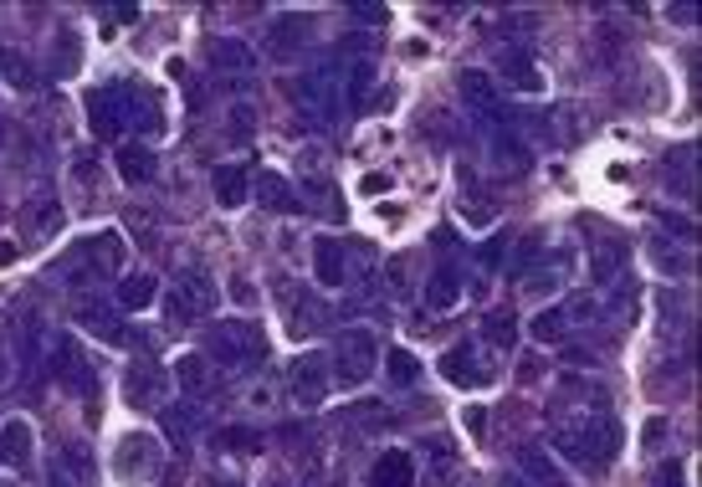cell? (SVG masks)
I'll use <instances>...</instances> for the list:
<instances>
[{
    "mask_svg": "<svg viewBox=\"0 0 702 487\" xmlns=\"http://www.w3.org/2000/svg\"><path fill=\"white\" fill-rule=\"evenodd\" d=\"M73 318L82 323V329H93V334H103L108 344H123V329H119V318L108 313L97 298H77L73 303Z\"/></svg>",
    "mask_w": 702,
    "mask_h": 487,
    "instance_id": "6",
    "label": "cell"
},
{
    "mask_svg": "<svg viewBox=\"0 0 702 487\" xmlns=\"http://www.w3.org/2000/svg\"><path fill=\"white\" fill-rule=\"evenodd\" d=\"M119 174L128 180V185H144L149 174H154V154H149L144 144H123V154H119Z\"/></svg>",
    "mask_w": 702,
    "mask_h": 487,
    "instance_id": "12",
    "label": "cell"
},
{
    "mask_svg": "<svg viewBox=\"0 0 702 487\" xmlns=\"http://www.w3.org/2000/svg\"><path fill=\"white\" fill-rule=\"evenodd\" d=\"M641 437H646V446H661V441H667V421H661V415L646 421V431H641Z\"/></svg>",
    "mask_w": 702,
    "mask_h": 487,
    "instance_id": "29",
    "label": "cell"
},
{
    "mask_svg": "<svg viewBox=\"0 0 702 487\" xmlns=\"http://www.w3.org/2000/svg\"><path fill=\"white\" fill-rule=\"evenodd\" d=\"M369 487H415V462L411 452H385L369 467Z\"/></svg>",
    "mask_w": 702,
    "mask_h": 487,
    "instance_id": "5",
    "label": "cell"
},
{
    "mask_svg": "<svg viewBox=\"0 0 702 487\" xmlns=\"http://www.w3.org/2000/svg\"><path fill=\"white\" fill-rule=\"evenodd\" d=\"M461 93H467V103H477L482 113H492V119H498V93H492V82H487L482 73H467V77H461Z\"/></svg>",
    "mask_w": 702,
    "mask_h": 487,
    "instance_id": "15",
    "label": "cell"
},
{
    "mask_svg": "<svg viewBox=\"0 0 702 487\" xmlns=\"http://www.w3.org/2000/svg\"><path fill=\"white\" fill-rule=\"evenodd\" d=\"M205 487H236V483H205Z\"/></svg>",
    "mask_w": 702,
    "mask_h": 487,
    "instance_id": "32",
    "label": "cell"
},
{
    "mask_svg": "<svg viewBox=\"0 0 702 487\" xmlns=\"http://www.w3.org/2000/svg\"><path fill=\"white\" fill-rule=\"evenodd\" d=\"M385 190H390V174H380V170L359 180V195H385Z\"/></svg>",
    "mask_w": 702,
    "mask_h": 487,
    "instance_id": "28",
    "label": "cell"
},
{
    "mask_svg": "<svg viewBox=\"0 0 702 487\" xmlns=\"http://www.w3.org/2000/svg\"><path fill=\"white\" fill-rule=\"evenodd\" d=\"M621 267H626V246H615V242L600 246V251L590 257V277H595V282H610Z\"/></svg>",
    "mask_w": 702,
    "mask_h": 487,
    "instance_id": "13",
    "label": "cell"
},
{
    "mask_svg": "<svg viewBox=\"0 0 702 487\" xmlns=\"http://www.w3.org/2000/svg\"><path fill=\"white\" fill-rule=\"evenodd\" d=\"M441 375H446L451 385H461V390H482L487 380H492V369L477 365L472 344H457V349H446V354H441Z\"/></svg>",
    "mask_w": 702,
    "mask_h": 487,
    "instance_id": "3",
    "label": "cell"
},
{
    "mask_svg": "<svg viewBox=\"0 0 702 487\" xmlns=\"http://www.w3.org/2000/svg\"><path fill=\"white\" fill-rule=\"evenodd\" d=\"M11 380V365H5V344H0V385Z\"/></svg>",
    "mask_w": 702,
    "mask_h": 487,
    "instance_id": "31",
    "label": "cell"
},
{
    "mask_svg": "<svg viewBox=\"0 0 702 487\" xmlns=\"http://www.w3.org/2000/svg\"><path fill=\"white\" fill-rule=\"evenodd\" d=\"M174 380H180V390H190V395H211L216 390V369H211V359H200V354H180L174 359Z\"/></svg>",
    "mask_w": 702,
    "mask_h": 487,
    "instance_id": "7",
    "label": "cell"
},
{
    "mask_svg": "<svg viewBox=\"0 0 702 487\" xmlns=\"http://www.w3.org/2000/svg\"><path fill=\"white\" fill-rule=\"evenodd\" d=\"M461 421H467L472 441H482V437H487V406H467V415H461Z\"/></svg>",
    "mask_w": 702,
    "mask_h": 487,
    "instance_id": "27",
    "label": "cell"
},
{
    "mask_svg": "<svg viewBox=\"0 0 702 487\" xmlns=\"http://www.w3.org/2000/svg\"><path fill=\"white\" fill-rule=\"evenodd\" d=\"M374 369H380V344H374V334L349 329L339 339V380L343 385H364Z\"/></svg>",
    "mask_w": 702,
    "mask_h": 487,
    "instance_id": "1",
    "label": "cell"
},
{
    "mask_svg": "<svg viewBox=\"0 0 702 487\" xmlns=\"http://www.w3.org/2000/svg\"><path fill=\"white\" fill-rule=\"evenodd\" d=\"M119 303L123 308H149L154 303V277H128L119 288Z\"/></svg>",
    "mask_w": 702,
    "mask_h": 487,
    "instance_id": "19",
    "label": "cell"
},
{
    "mask_svg": "<svg viewBox=\"0 0 702 487\" xmlns=\"http://www.w3.org/2000/svg\"><path fill=\"white\" fill-rule=\"evenodd\" d=\"M385 369H390V380H395V385H415V380H420V365H415L411 349H390Z\"/></svg>",
    "mask_w": 702,
    "mask_h": 487,
    "instance_id": "17",
    "label": "cell"
},
{
    "mask_svg": "<svg viewBox=\"0 0 702 487\" xmlns=\"http://www.w3.org/2000/svg\"><path fill=\"white\" fill-rule=\"evenodd\" d=\"M159 390H165V380H159V369L154 365H134L128 369V400L134 406H159Z\"/></svg>",
    "mask_w": 702,
    "mask_h": 487,
    "instance_id": "11",
    "label": "cell"
},
{
    "mask_svg": "<svg viewBox=\"0 0 702 487\" xmlns=\"http://www.w3.org/2000/svg\"><path fill=\"white\" fill-rule=\"evenodd\" d=\"M518 467H523L538 487H569V477H564V472H559V467L549 462L538 446H523V452H518Z\"/></svg>",
    "mask_w": 702,
    "mask_h": 487,
    "instance_id": "9",
    "label": "cell"
},
{
    "mask_svg": "<svg viewBox=\"0 0 702 487\" xmlns=\"http://www.w3.org/2000/svg\"><path fill=\"white\" fill-rule=\"evenodd\" d=\"M354 16L359 21H390V11H380V5H354Z\"/></svg>",
    "mask_w": 702,
    "mask_h": 487,
    "instance_id": "30",
    "label": "cell"
},
{
    "mask_svg": "<svg viewBox=\"0 0 702 487\" xmlns=\"http://www.w3.org/2000/svg\"><path fill=\"white\" fill-rule=\"evenodd\" d=\"M0 462L5 467L31 462V426H26V421H5V426H0Z\"/></svg>",
    "mask_w": 702,
    "mask_h": 487,
    "instance_id": "8",
    "label": "cell"
},
{
    "mask_svg": "<svg viewBox=\"0 0 702 487\" xmlns=\"http://www.w3.org/2000/svg\"><path fill=\"white\" fill-rule=\"evenodd\" d=\"M569 334V313L564 308H544V313L533 318V339L538 344H554V339H564Z\"/></svg>",
    "mask_w": 702,
    "mask_h": 487,
    "instance_id": "14",
    "label": "cell"
},
{
    "mask_svg": "<svg viewBox=\"0 0 702 487\" xmlns=\"http://www.w3.org/2000/svg\"><path fill=\"white\" fill-rule=\"evenodd\" d=\"M323 365H328V359L308 354V359H297V369H292V395H297L303 406H323V395H328V375H323Z\"/></svg>",
    "mask_w": 702,
    "mask_h": 487,
    "instance_id": "4",
    "label": "cell"
},
{
    "mask_svg": "<svg viewBox=\"0 0 702 487\" xmlns=\"http://www.w3.org/2000/svg\"><path fill=\"white\" fill-rule=\"evenodd\" d=\"M682 483H687L682 462H661V467H656V477H652V487H682Z\"/></svg>",
    "mask_w": 702,
    "mask_h": 487,
    "instance_id": "26",
    "label": "cell"
},
{
    "mask_svg": "<svg viewBox=\"0 0 702 487\" xmlns=\"http://www.w3.org/2000/svg\"><path fill=\"white\" fill-rule=\"evenodd\" d=\"M313 272L323 288H339L343 282V246L339 242H318L313 246Z\"/></svg>",
    "mask_w": 702,
    "mask_h": 487,
    "instance_id": "10",
    "label": "cell"
},
{
    "mask_svg": "<svg viewBox=\"0 0 702 487\" xmlns=\"http://www.w3.org/2000/svg\"><path fill=\"white\" fill-rule=\"evenodd\" d=\"M266 487H288V483H266Z\"/></svg>",
    "mask_w": 702,
    "mask_h": 487,
    "instance_id": "33",
    "label": "cell"
},
{
    "mask_svg": "<svg viewBox=\"0 0 702 487\" xmlns=\"http://www.w3.org/2000/svg\"><path fill=\"white\" fill-rule=\"evenodd\" d=\"M216 62H220V67H242V73H246V67H251V51L236 47V42H226V47H216Z\"/></svg>",
    "mask_w": 702,
    "mask_h": 487,
    "instance_id": "25",
    "label": "cell"
},
{
    "mask_svg": "<svg viewBox=\"0 0 702 487\" xmlns=\"http://www.w3.org/2000/svg\"><path fill=\"white\" fill-rule=\"evenodd\" d=\"M0 73H11V82L16 88H31L36 77H31V62L26 57H16V51H0Z\"/></svg>",
    "mask_w": 702,
    "mask_h": 487,
    "instance_id": "23",
    "label": "cell"
},
{
    "mask_svg": "<svg viewBox=\"0 0 702 487\" xmlns=\"http://www.w3.org/2000/svg\"><path fill=\"white\" fill-rule=\"evenodd\" d=\"M119 477L123 483H149V477H159V441L154 437H128L119 446Z\"/></svg>",
    "mask_w": 702,
    "mask_h": 487,
    "instance_id": "2",
    "label": "cell"
},
{
    "mask_svg": "<svg viewBox=\"0 0 702 487\" xmlns=\"http://www.w3.org/2000/svg\"><path fill=\"white\" fill-rule=\"evenodd\" d=\"M262 205H272V211H292V195H288V180H282V174H266L262 180Z\"/></svg>",
    "mask_w": 702,
    "mask_h": 487,
    "instance_id": "22",
    "label": "cell"
},
{
    "mask_svg": "<svg viewBox=\"0 0 702 487\" xmlns=\"http://www.w3.org/2000/svg\"><path fill=\"white\" fill-rule=\"evenodd\" d=\"M508 82H518L523 93H538L544 88V77H538V67H533L528 57H508Z\"/></svg>",
    "mask_w": 702,
    "mask_h": 487,
    "instance_id": "21",
    "label": "cell"
},
{
    "mask_svg": "<svg viewBox=\"0 0 702 487\" xmlns=\"http://www.w3.org/2000/svg\"><path fill=\"white\" fill-rule=\"evenodd\" d=\"M457 298H461L457 272H436V277H431V292H426V303H431V308H451Z\"/></svg>",
    "mask_w": 702,
    "mask_h": 487,
    "instance_id": "18",
    "label": "cell"
},
{
    "mask_svg": "<svg viewBox=\"0 0 702 487\" xmlns=\"http://www.w3.org/2000/svg\"><path fill=\"white\" fill-rule=\"evenodd\" d=\"M216 195H220L226 211H231V205H246V174L242 170H220L216 174Z\"/></svg>",
    "mask_w": 702,
    "mask_h": 487,
    "instance_id": "16",
    "label": "cell"
},
{
    "mask_svg": "<svg viewBox=\"0 0 702 487\" xmlns=\"http://www.w3.org/2000/svg\"><path fill=\"white\" fill-rule=\"evenodd\" d=\"M220 446H226V452H257L262 437H257V431H246V426H231V431H220Z\"/></svg>",
    "mask_w": 702,
    "mask_h": 487,
    "instance_id": "24",
    "label": "cell"
},
{
    "mask_svg": "<svg viewBox=\"0 0 702 487\" xmlns=\"http://www.w3.org/2000/svg\"><path fill=\"white\" fill-rule=\"evenodd\" d=\"M482 334L498 344V349H513V344H518V318H513V313H492Z\"/></svg>",
    "mask_w": 702,
    "mask_h": 487,
    "instance_id": "20",
    "label": "cell"
}]
</instances>
